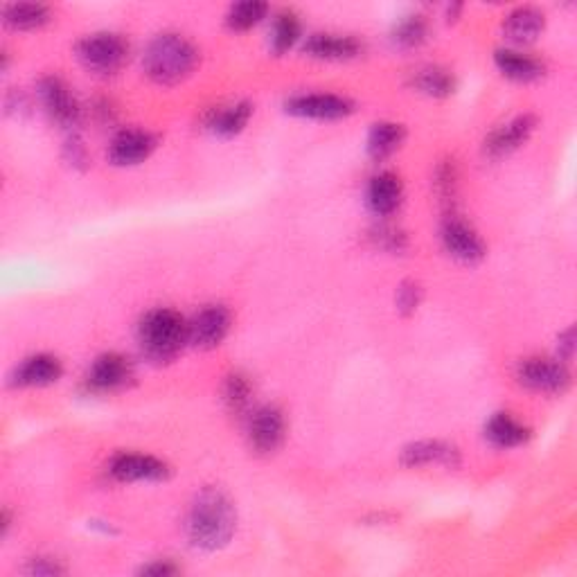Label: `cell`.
<instances>
[{"label":"cell","mask_w":577,"mask_h":577,"mask_svg":"<svg viewBox=\"0 0 577 577\" xmlns=\"http://www.w3.org/2000/svg\"><path fill=\"white\" fill-rule=\"evenodd\" d=\"M442 244L447 253L465 264H476L485 257V244L472 226L456 217H449L442 226Z\"/></svg>","instance_id":"obj_10"},{"label":"cell","mask_w":577,"mask_h":577,"mask_svg":"<svg viewBox=\"0 0 577 577\" xmlns=\"http://www.w3.org/2000/svg\"><path fill=\"white\" fill-rule=\"evenodd\" d=\"M5 25L12 30H37L50 21V10L39 3H16L5 7Z\"/></svg>","instance_id":"obj_25"},{"label":"cell","mask_w":577,"mask_h":577,"mask_svg":"<svg viewBox=\"0 0 577 577\" xmlns=\"http://www.w3.org/2000/svg\"><path fill=\"white\" fill-rule=\"evenodd\" d=\"M517 379L521 386H526L528 390H535V393H546V395H557L564 393L571 384V375L562 361L555 359H526L517 370Z\"/></svg>","instance_id":"obj_5"},{"label":"cell","mask_w":577,"mask_h":577,"mask_svg":"<svg viewBox=\"0 0 577 577\" xmlns=\"http://www.w3.org/2000/svg\"><path fill=\"white\" fill-rule=\"evenodd\" d=\"M485 438L490 440L494 447L512 449V447L523 445V442H528L530 429H526V426H523L521 422L514 420L512 415L499 413V415H494L490 422H487Z\"/></svg>","instance_id":"obj_21"},{"label":"cell","mask_w":577,"mask_h":577,"mask_svg":"<svg viewBox=\"0 0 577 577\" xmlns=\"http://www.w3.org/2000/svg\"><path fill=\"white\" fill-rule=\"evenodd\" d=\"M39 100L48 118L59 127L70 129L79 122V104L68 84L59 77H46L39 84Z\"/></svg>","instance_id":"obj_6"},{"label":"cell","mask_w":577,"mask_h":577,"mask_svg":"<svg viewBox=\"0 0 577 577\" xmlns=\"http://www.w3.org/2000/svg\"><path fill=\"white\" fill-rule=\"evenodd\" d=\"M25 571L30 575H61L66 573V568L57 562H50V559H32V564Z\"/></svg>","instance_id":"obj_33"},{"label":"cell","mask_w":577,"mask_h":577,"mask_svg":"<svg viewBox=\"0 0 577 577\" xmlns=\"http://www.w3.org/2000/svg\"><path fill=\"white\" fill-rule=\"evenodd\" d=\"M230 332V312L221 305H210L188 323V341L197 348L212 350Z\"/></svg>","instance_id":"obj_8"},{"label":"cell","mask_w":577,"mask_h":577,"mask_svg":"<svg viewBox=\"0 0 577 577\" xmlns=\"http://www.w3.org/2000/svg\"><path fill=\"white\" fill-rule=\"evenodd\" d=\"M436 192L442 203H451L458 192V172L454 163H442L436 172Z\"/></svg>","instance_id":"obj_30"},{"label":"cell","mask_w":577,"mask_h":577,"mask_svg":"<svg viewBox=\"0 0 577 577\" xmlns=\"http://www.w3.org/2000/svg\"><path fill=\"white\" fill-rule=\"evenodd\" d=\"M402 463L406 467H424V465L456 467L460 463V454L456 447L445 445V442L424 440V442H415V445L404 449Z\"/></svg>","instance_id":"obj_19"},{"label":"cell","mask_w":577,"mask_h":577,"mask_svg":"<svg viewBox=\"0 0 577 577\" xmlns=\"http://www.w3.org/2000/svg\"><path fill=\"white\" fill-rule=\"evenodd\" d=\"M197 64L199 50L181 34H161L145 52V73L161 86L185 82Z\"/></svg>","instance_id":"obj_2"},{"label":"cell","mask_w":577,"mask_h":577,"mask_svg":"<svg viewBox=\"0 0 577 577\" xmlns=\"http://www.w3.org/2000/svg\"><path fill=\"white\" fill-rule=\"evenodd\" d=\"M284 436H287V422H284L280 408L262 406L251 415L248 438H251L255 451H260V454H273V451L280 449Z\"/></svg>","instance_id":"obj_7"},{"label":"cell","mask_w":577,"mask_h":577,"mask_svg":"<svg viewBox=\"0 0 577 577\" xmlns=\"http://www.w3.org/2000/svg\"><path fill=\"white\" fill-rule=\"evenodd\" d=\"M142 575H152V577H170L179 573V568H176L170 559H165V562H154L149 566H142Z\"/></svg>","instance_id":"obj_34"},{"label":"cell","mask_w":577,"mask_h":577,"mask_svg":"<svg viewBox=\"0 0 577 577\" xmlns=\"http://www.w3.org/2000/svg\"><path fill=\"white\" fill-rule=\"evenodd\" d=\"M237 514L228 496L219 490H203L188 514V539L194 548L219 550L233 537Z\"/></svg>","instance_id":"obj_1"},{"label":"cell","mask_w":577,"mask_h":577,"mask_svg":"<svg viewBox=\"0 0 577 577\" xmlns=\"http://www.w3.org/2000/svg\"><path fill=\"white\" fill-rule=\"evenodd\" d=\"M361 41L343 34H314L305 43V52L314 59L323 61H348L361 55Z\"/></svg>","instance_id":"obj_16"},{"label":"cell","mask_w":577,"mask_h":577,"mask_svg":"<svg viewBox=\"0 0 577 577\" xmlns=\"http://www.w3.org/2000/svg\"><path fill=\"white\" fill-rule=\"evenodd\" d=\"M224 402L233 413H244L251 404V384L244 375L233 372L224 384Z\"/></svg>","instance_id":"obj_29"},{"label":"cell","mask_w":577,"mask_h":577,"mask_svg":"<svg viewBox=\"0 0 577 577\" xmlns=\"http://www.w3.org/2000/svg\"><path fill=\"white\" fill-rule=\"evenodd\" d=\"M372 242L390 253H397V251H402V248H406V237L402 230H397V228L375 230V233H372Z\"/></svg>","instance_id":"obj_32"},{"label":"cell","mask_w":577,"mask_h":577,"mask_svg":"<svg viewBox=\"0 0 577 577\" xmlns=\"http://www.w3.org/2000/svg\"><path fill=\"white\" fill-rule=\"evenodd\" d=\"M426 34H429V25H426L424 16L413 14L395 25L393 39L402 48H417L426 41Z\"/></svg>","instance_id":"obj_28"},{"label":"cell","mask_w":577,"mask_h":577,"mask_svg":"<svg viewBox=\"0 0 577 577\" xmlns=\"http://www.w3.org/2000/svg\"><path fill=\"white\" fill-rule=\"evenodd\" d=\"M411 86L415 88V91H420L424 95L447 97L454 93L456 82L449 70L438 68V66H426V68L415 70L411 77Z\"/></svg>","instance_id":"obj_24"},{"label":"cell","mask_w":577,"mask_h":577,"mask_svg":"<svg viewBox=\"0 0 577 577\" xmlns=\"http://www.w3.org/2000/svg\"><path fill=\"white\" fill-rule=\"evenodd\" d=\"M573 350H575V330H566L562 336H559V357L564 361H568L573 357Z\"/></svg>","instance_id":"obj_35"},{"label":"cell","mask_w":577,"mask_h":577,"mask_svg":"<svg viewBox=\"0 0 577 577\" xmlns=\"http://www.w3.org/2000/svg\"><path fill=\"white\" fill-rule=\"evenodd\" d=\"M354 111V104L341 95L330 93H314V95H298L287 102V113L298 115V118L312 120H341L348 118Z\"/></svg>","instance_id":"obj_9"},{"label":"cell","mask_w":577,"mask_h":577,"mask_svg":"<svg viewBox=\"0 0 577 577\" xmlns=\"http://www.w3.org/2000/svg\"><path fill=\"white\" fill-rule=\"evenodd\" d=\"M156 149V138L149 131H120L109 145V161L118 167H133L145 163Z\"/></svg>","instance_id":"obj_12"},{"label":"cell","mask_w":577,"mask_h":577,"mask_svg":"<svg viewBox=\"0 0 577 577\" xmlns=\"http://www.w3.org/2000/svg\"><path fill=\"white\" fill-rule=\"evenodd\" d=\"M66 152H68V158H70V161H73L75 165H79V163H86L84 145H82V142H79L77 138L68 140V145H66Z\"/></svg>","instance_id":"obj_36"},{"label":"cell","mask_w":577,"mask_h":577,"mask_svg":"<svg viewBox=\"0 0 577 577\" xmlns=\"http://www.w3.org/2000/svg\"><path fill=\"white\" fill-rule=\"evenodd\" d=\"M133 377L131 363L129 359H124L122 354H102L100 359H95L91 372H88V384L95 390H118L122 386L129 384V379Z\"/></svg>","instance_id":"obj_14"},{"label":"cell","mask_w":577,"mask_h":577,"mask_svg":"<svg viewBox=\"0 0 577 577\" xmlns=\"http://www.w3.org/2000/svg\"><path fill=\"white\" fill-rule=\"evenodd\" d=\"M266 12H269V7L266 3H260V0H246V3H237L230 7V12L226 16V23L230 30L235 32H246L255 28L257 23H260Z\"/></svg>","instance_id":"obj_26"},{"label":"cell","mask_w":577,"mask_h":577,"mask_svg":"<svg viewBox=\"0 0 577 577\" xmlns=\"http://www.w3.org/2000/svg\"><path fill=\"white\" fill-rule=\"evenodd\" d=\"M422 303V287L413 280H406L399 284L397 289V309L404 316H411L417 312V307Z\"/></svg>","instance_id":"obj_31"},{"label":"cell","mask_w":577,"mask_h":577,"mask_svg":"<svg viewBox=\"0 0 577 577\" xmlns=\"http://www.w3.org/2000/svg\"><path fill=\"white\" fill-rule=\"evenodd\" d=\"M406 138V131L402 124L395 122H379L368 133V154L375 161H384V158L393 156Z\"/></svg>","instance_id":"obj_23"},{"label":"cell","mask_w":577,"mask_h":577,"mask_svg":"<svg viewBox=\"0 0 577 577\" xmlns=\"http://www.w3.org/2000/svg\"><path fill=\"white\" fill-rule=\"evenodd\" d=\"M544 25V14L535 10V7H519V10L505 16L503 34L514 46H528V43L539 39V34L544 32Z\"/></svg>","instance_id":"obj_17"},{"label":"cell","mask_w":577,"mask_h":577,"mask_svg":"<svg viewBox=\"0 0 577 577\" xmlns=\"http://www.w3.org/2000/svg\"><path fill=\"white\" fill-rule=\"evenodd\" d=\"M115 481L138 483V481H165L170 476V467L163 460L142 454H120L111 460L109 467Z\"/></svg>","instance_id":"obj_11"},{"label":"cell","mask_w":577,"mask_h":577,"mask_svg":"<svg viewBox=\"0 0 577 577\" xmlns=\"http://www.w3.org/2000/svg\"><path fill=\"white\" fill-rule=\"evenodd\" d=\"M496 68L501 70L503 77L512 79V82H537L544 75V64L539 59L523 55L519 50H496L494 55Z\"/></svg>","instance_id":"obj_20"},{"label":"cell","mask_w":577,"mask_h":577,"mask_svg":"<svg viewBox=\"0 0 577 577\" xmlns=\"http://www.w3.org/2000/svg\"><path fill=\"white\" fill-rule=\"evenodd\" d=\"M298 37H300V23L296 19V14L291 12L278 14V19H275L271 30V48L275 55L287 52L298 41Z\"/></svg>","instance_id":"obj_27"},{"label":"cell","mask_w":577,"mask_h":577,"mask_svg":"<svg viewBox=\"0 0 577 577\" xmlns=\"http://www.w3.org/2000/svg\"><path fill=\"white\" fill-rule=\"evenodd\" d=\"M402 197H404V188L399 176L384 172L375 176L368 185V206L379 217H388L402 206Z\"/></svg>","instance_id":"obj_18"},{"label":"cell","mask_w":577,"mask_h":577,"mask_svg":"<svg viewBox=\"0 0 577 577\" xmlns=\"http://www.w3.org/2000/svg\"><path fill=\"white\" fill-rule=\"evenodd\" d=\"M251 115H253V106L248 102L219 106V109L210 113L208 129L224 138L237 136V133L246 127L248 120H251Z\"/></svg>","instance_id":"obj_22"},{"label":"cell","mask_w":577,"mask_h":577,"mask_svg":"<svg viewBox=\"0 0 577 577\" xmlns=\"http://www.w3.org/2000/svg\"><path fill=\"white\" fill-rule=\"evenodd\" d=\"M537 120L532 115H519V118L510 120L508 124H503L501 129H496L490 138L485 140V152L492 158L508 156L512 152H517L521 145H526L528 138L535 131Z\"/></svg>","instance_id":"obj_13"},{"label":"cell","mask_w":577,"mask_h":577,"mask_svg":"<svg viewBox=\"0 0 577 577\" xmlns=\"http://www.w3.org/2000/svg\"><path fill=\"white\" fill-rule=\"evenodd\" d=\"M138 343L152 361H172L188 343V323L174 309H154L138 325Z\"/></svg>","instance_id":"obj_3"},{"label":"cell","mask_w":577,"mask_h":577,"mask_svg":"<svg viewBox=\"0 0 577 577\" xmlns=\"http://www.w3.org/2000/svg\"><path fill=\"white\" fill-rule=\"evenodd\" d=\"M61 372V361L57 357H50V354H34V357L25 359L19 368L14 370V386L23 388H41L50 386L59 381Z\"/></svg>","instance_id":"obj_15"},{"label":"cell","mask_w":577,"mask_h":577,"mask_svg":"<svg viewBox=\"0 0 577 577\" xmlns=\"http://www.w3.org/2000/svg\"><path fill=\"white\" fill-rule=\"evenodd\" d=\"M77 57L86 70H91L95 75L109 77L120 73L122 66L127 64L129 46L118 34H91V37L79 41Z\"/></svg>","instance_id":"obj_4"}]
</instances>
